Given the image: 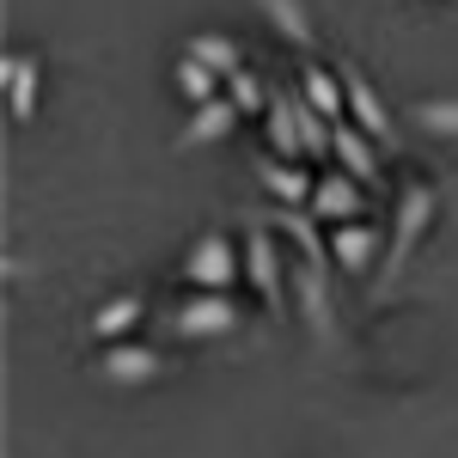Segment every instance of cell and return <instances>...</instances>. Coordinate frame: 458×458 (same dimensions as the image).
Listing matches in <instances>:
<instances>
[{"instance_id":"22","label":"cell","mask_w":458,"mask_h":458,"mask_svg":"<svg viewBox=\"0 0 458 458\" xmlns=\"http://www.w3.org/2000/svg\"><path fill=\"white\" fill-rule=\"evenodd\" d=\"M226 98L245 110V116H250V110H269V92H263V80H257V73H245V68L226 73Z\"/></svg>"},{"instance_id":"16","label":"cell","mask_w":458,"mask_h":458,"mask_svg":"<svg viewBox=\"0 0 458 458\" xmlns=\"http://www.w3.org/2000/svg\"><path fill=\"white\" fill-rule=\"evenodd\" d=\"M300 92L312 98L330 123H343V105H349V86H343V73H330V68H318V62H306V73H300Z\"/></svg>"},{"instance_id":"5","label":"cell","mask_w":458,"mask_h":458,"mask_svg":"<svg viewBox=\"0 0 458 458\" xmlns=\"http://www.w3.org/2000/svg\"><path fill=\"white\" fill-rule=\"evenodd\" d=\"M287 282H293V300H300V312L312 324V336H336V312H330V269H318V263H293L287 269Z\"/></svg>"},{"instance_id":"13","label":"cell","mask_w":458,"mask_h":458,"mask_svg":"<svg viewBox=\"0 0 458 458\" xmlns=\"http://www.w3.org/2000/svg\"><path fill=\"white\" fill-rule=\"evenodd\" d=\"M257 177H263V190L276 196V202H312V190H318V177L300 172V159H257Z\"/></svg>"},{"instance_id":"6","label":"cell","mask_w":458,"mask_h":458,"mask_svg":"<svg viewBox=\"0 0 458 458\" xmlns=\"http://www.w3.org/2000/svg\"><path fill=\"white\" fill-rule=\"evenodd\" d=\"M386 245V233L379 226H367V220H343L336 233H330V257H336V269L343 276H367L373 269V257Z\"/></svg>"},{"instance_id":"3","label":"cell","mask_w":458,"mask_h":458,"mask_svg":"<svg viewBox=\"0 0 458 458\" xmlns=\"http://www.w3.org/2000/svg\"><path fill=\"white\" fill-rule=\"evenodd\" d=\"M183 282H196V287H233V282H239V245H233L220 226L196 233V245L183 250Z\"/></svg>"},{"instance_id":"2","label":"cell","mask_w":458,"mask_h":458,"mask_svg":"<svg viewBox=\"0 0 458 458\" xmlns=\"http://www.w3.org/2000/svg\"><path fill=\"white\" fill-rule=\"evenodd\" d=\"M177 336H190V343H214V336H233V330H245V318L233 306V293L226 287H196L172 318Z\"/></svg>"},{"instance_id":"14","label":"cell","mask_w":458,"mask_h":458,"mask_svg":"<svg viewBox=\"0 0 458 458\" xmlns=\"http://www.w3.org/2000/svg\"><path fill=\"white\" fill-rule=\"evenodd\" d=\"M269 147L276 159H300L306 153V135H300V110H293V92H269Z\"/></svg>"},{"instance_id":"1","label":"cell","mask_w":458,"mask_h":458,"mask_svg":"<svg viewBox=\"0 0 458 458\" xmlns=\"http://www.w3.org/2000/svg\"><path fill=\"white\" fill-rule=\"evenodd\" d=\"M434 208H440V190H434V183H410V190L397 196V214H391V250H386V287L403 276V263H410L416 245L428 239Z\"/></svg>"},{"instance_id":"20","label":"cell","mask_w":458,"mask_h":458,"mask_svg":"<svg viewBox=\"0 0 458 458\" xmlns=\"http://www.w3.org/2000/svg\"><path fill=\"white\" fill-rule=\"evenodd\" d=\"M172 80H177V92H183L190 105H208V98H214V86H226V80H220V73H214L208 62H196L190 49H183V62H177Z\"/></svg>"},{"instance_id":"17","label":"cell","mask_w":458,"mask_h":458,"mask_svg":"<svg viewBox=\"0 0 458 458\" xmlns=\"http://www.w3.org/2000/svg\"><path fill=\"white\" fill-rule=\"evenodd\" d=\"M147 312V300L141 293H116V300H105L98 312H92V336H105V343H116L123 330H135Z\"/></svg>"},{"instance_id":"12","label":"cell","mask_w":458,"mask_h":458,"mask_svg":"<svg viewBox=\"0 0 458 458\" xmlns=\"http://www.w3.org/2000/svg\"><path fill=\"white\" fill-rule=\"evenodd\" d=\"M0 80H6L13 123H31L37 116V86H43V62H37V55H6V62H0Z\"/></svg>"},{"instance_id":"21","label":"cell","mask_w":458,"mask_h":458,"mask_svg":"<svg viewBox=\"0 0 458 458\" xmlns=\"http://www.w3.org/2000/svg\"><path fill=\"white\" fill-rule=\"evenodd\" d=\"M416 129L458 141V98H428V105H416Z\"/></svg>"},{"instance_id":"10","label":"cell","mask_w":458,"mask_h":458,"mask_svg":"<svg viewBox=\"0 0 458 458\" xmlns=\"http://www.w3.org/2000/svg\"><path fill=\"white\" fill-rule=\"evenodd\" d=\"M306 208H312L324 226H343V220H354V214H360V177H349V172H324Z\"/></svg>"},{"instance_id":"19","label":"cell","mask_w":458,"mask_h":458,"mask_svg":"<svg viewBox=\"0 0 458 458\" xmlns=\"http://www.w3.org/2000/svg\"><path fill=\"white\" fill-rule=\"evenodd\" d=\"M190 55H196V62H208L220 80L245 68V62H239V43H233L226 31H196V37H190Z\"/></svg>"},{"instance_id":"18","label":"cell","mask_w":458,"mask_h":458,"mask_svg":"<svg viewBox=\"0 0 458 458\" xmlns=\"http://www.w3.org/2000/svg\"><path fill=\"white\" fill-rule=\"evenodd\" d=\"M257 6H263V19H269L293 49H312V43H318V37H312V13H306L300 0H257Z\"/></svg>"},{"instance_id":"4","label":"cell","mask_w":458,"mask_h":458,"mask_svg":"<svg viewBox=\"0 0 458 458\" xmlns=\"http://www.w3.org/2000/svg\"><path fill=\"white\" fill-rule=\"evenodd\" d=\"M245 282L257 287V300L269 306V312H282V250H276V239H269V226H250L245 233Z\"/></svg>"},{"instance_id":"9","label":"cell","mask_w":458,"mask_h":458,"mask_svg":"<svg viewBox=\"0 0 458 458\" xmlns=\"http://www.w3.org/2000/svg\"><path fill=\"white\" fill-rule=\"evenodd\" d=\"M239 116H245V110L233 105V98H208V105H190V123H183V135H177V153H190V147H214V141H226Z\"/></svg>"},{"instance_id":"7","label":"cell","mask_w":458,"mask_h":458,"mask_svg":"<svg viewBox=\"0 0 458 458\" xmlns=\"http://www.w3.org/2000/svg\"><path fill=\"white\" fill-rule=\"evenodd\" d=\"M336 73H343V86H349V110H354V123H360V129H367V135H373L379 147H391V110H386V98L373 92V80L354 68V62H343Z\"/></svg>"},{"instance_id":"11","label":"cell","mask_w":458,"mask_h":458,"mask_svg":"<svg viewBox=\"0 0 458 458\" xmlns=\"http://www.w3.org/2000/svg\"><path fill=\"white\" fill-rule=\"evenodd\" d=\"M276 226H282V233H293V250H300L306 263H318V269H330V263H336V257H330V245H324V220H318L306 202H293V208H287V202H276Z\"/></svg>"},{"instance_id":"15","label":"cell","mask_w":458,"mask_h":458,"mask_svg":"<svg viewBox=\"0 0 458 458\" xmlns=\"http://www.w3.org/2000/svg\"><path fill=\"white\" fill-rule=\"evenodd\" d=\"M330 153H336V165H343L349 177H360V183H373V177H379V153H373V135H367V129H343V123H336Z\"/></svg>"},{"instance_id":"8","label":"cell","mask_w":458,"mask_h":458,"mask_svg":"<svg viewBox=\"0 0 458 458\" xmlns=\"http://www.w3.org/2000/svg\"><path fill=\"white\" fill-rule=\"evenodd\" d=\"M159 373H165V360H159V349H147V343H116L98 360V379H110V386H147Z\"/></svg>"}]
</instances>
